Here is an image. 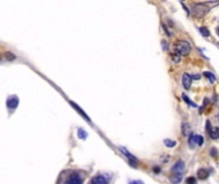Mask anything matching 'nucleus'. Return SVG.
<instances>
[{
    "label": "nucleus",
    "instance_id": "20",
    "mask_svg": "<svg viewBox=\"0 0 219 184\" xmlns=\"http://www.w3.org/2000/svg\"><path fill=\"white\" fill-rule=\"evenodd\" d=\"M195 182H196V180H195L194 178H188V179H187V183H195Z\"/></svg>",
    "mask_w": 219,
    "mask_h": 184
},
{
    "label": "nucleus",
    "instance_id": "3",
    "mask_svg": "<svg viewBox=\"0 0 219 184\" xmlns=\"http://www.w3.org/2000/svg\"><path fill=\"white\" fill-rule=\"evenodd\" d=\"M84 182V178H82L79 174H72L69 178L67 179V184H81Z\"/></svg>",
    "mask_w": 219,
    "mask_h": 184
},
{
    "label": "nucleus",
    "instance_id": "4",
    "mask_svg": "<svg viewBox=\"0 0 219 184\" xmlns=\"http://www.w3.org/2000/svg\"><path fill=\"white\" fill-rule=\"evenodd\" d=\"M202 143H204V138H202L201 136H197V134L191 136V138H190V145H191V147H194V145L201 146Z\"/></svg>",
    "mask_w": 219,
    "mask_h": 184
},
{
    "label": "nucleus",
    "instance_id": "8",
    "mask_svg": "<svg viewBox=\"0 0 219 184\" xmlns=\"http://www.w3.org/2000/svg\"><path fill=\"white\" fill-rule=\"evenodd\" d=\"M183 169H185L183 162H182V161H178V162H177V164L173 166V173H176V174H177V172H178V173H182Z\"/></svg>",
    "mask_w": 219,
    "mask_h": 184
},
{
    "label": "nucleus",
    "instance_id": "13",
    "mask_svg": "<svg viewBox=\"0 0 219 184\" xmlns=\"http://www.w3.org/2000/svg\"><path fill=\"white\" fill-rule=\"evenodd\" d=\"M77 132H78V137H79L81 139H86V138H87V133L85 132V129H82V128H79V129H78Z\"/></svg>",
    "mask_w": 219,
    "mask_h": 184
},
{
    "label": "nucleus",
    "instance_id": "1",
    "mask_svg": "<svg viewBox=\"0 0 219 184\" xmlns=\"http://www.w3.org/2000/svg\"><path fill=\"white\" fill-rule=\"evenodd\" d=\"M176 51H178L181 55H187L191 51V45L187 41H178L176 44Z\"/></svg>",
    "mask_w": 219,
    "mask_h": 184
},
{
    "label": "nucleus",
    "instance_id": "11",
    "mask_svg": "<svg viewBox=\"0 0 219 184\" xmlns=\"http://www.w3.org/2000/svg\"><path fill=\"white\" fill-rule=\"evenodd\" d=\"M197 175H199L200 179H206L208 178V170H205V169H199Z\"/></svg>",
    "mask_w": 219,
    "mask_h": 184
},
{
    "label": "nucleus",
    "instance_id": "22",
    "mask_svg": "<svg viewBox=\"0 0 219 184\" xmlns=\"http://www.w3.org/2000/svg\"><path fill=\"white\" fill-rule=\"evenodd\" d=\"M218 118H219V117H218Z\"/></svg>",
    "mask_w": 219,
    "mask_h": 184
},
{
    "label": "nucleus",
    "instance_id": "5",
    "mask_svg": "<svg viewBox=\"0 0 219 184\" xmlns=\"http://www.w3.org/2000/svg\"><path fill=\"white\" fill-rule=\"evenodd\" d=\"M194 10H195V16L196 17H202L204 14H206L208 13V8L206 7H204V5H196L195 8H194Z\"/></svg>",
    "mask_w": 219,
    "mask_h": 184
},
{
    "label": "nucleus",
    "instance_id": "7",
    "mask_svg": "<svg viewBox=\"0 0 219 184\" xmlns=\"http://www.w3.org/2000/svg\"><path fill=\"white\" fill-rule=\"evenodd\" d=\"M206 127H208V131H209V133H210V137H211L213 139H218V138H219V128H213V129H210V123H209V122H208Z\"/></svg>",
    "mask_w": 219,
    "mask_h": 184
},
{
    "label": "nucleus",
    "instance_id": "19",
    "mask_svg": "<svg viewBox=\"0 0 219 184\" xmlns=\"http://www.w3.org/2000/svg\"><path fill=\"white\" fill-rule=\"evenodd\" d=\"M210 153H211L213 157H216V150H215V148H211V150H210Z\"/></svg>",
    "mask_w": 219,
    "mask_h": 184
},
{
    "label": "nucleus",
    "instance_id": "15",
    "mask_svg": "<svg viewBox=\"0 0 219 184\" xmlns=\"http://www.w3.org/2000/svg\"><path fill=\"white\" fill-rule=\"evenodd\" d=\"M199 31H200V33H201L202 36H205V37H208V36L210 35V33H209V31H208L205 27H200V30H199Z\"/></svg>",
    "mask_w": 219,
    "mask_h": 184
},
{
    "label": "nucleus",
    "instance_id": "10",
    "mask_svg": "<svg viewBox=\"0 0 219 184\" xmlns=\"http://www.w3.org/2000/svg\"><path fill=\"white\" fill-rule=\"evenodd\" d=\"M71 105H72V106H73V107H74V109H76V110H77V111L79 112V114H81L82 117H84V118L86 119V120H89V122H90V118H89V117H87V115L85 114V112H84V110H82V109H79V107H78V106H77V105H76V104H74L73 101H71Z\"/></svg>",
    "mask_w": 219,
    "mask_h": 184
},
{
    "label": "nucleus",
    "instance_id": "2",
    "mask_svg": "<svg viewBox=\"0 0 219 184\" xmlns=\"http://www.w3.org/2000/svg\"><path fill=\"white\" fill-rule=\"evenodd\" d=\"M19 105V98L16 96V95H12L8 97L7 100V107L9 111H14L17 109V106Z\"/></svg>",
    "mask_w": 219,
    "mask_h": 184
},
{
    "label": "nucleus",
    "instance_id": "14",
    "mask_svg": "<svg viewBox=\"0 0 219 184\" xmlns=\"http://www.w3.org/2000/svg\"><path fill=\"white\" fill-rule=\"evenodd\" d=\"M205 77H206L208 79H210V82H211V83H214V82H215V77L213 76V73H211V72H205Z\"/></svg>",
    "mask_w": 219,
    "mask_h": 184
},
{
    "label": "nucleus",
    "instance_id": "9",
    "mask_svg": "<svg viewBox=\"0 0 219 184\" xmlns=\"http://www.w3.org/2000/svg\"><path fill=\"white\" fill-rule=\"evenodd\" d=\"M91 183H96V184H106V183H108V179L104 178V177H101V175H99V177H95V178L91 180Z\"/></svg>",
    "mask_w": 219,
    "mask_h": 184
},
{
    "label": "nucleus",
    "instance_id": "6",
    "mask_svg": "<svg viewBox=\"0 0 219 184\" xmlns=\"http://www.w3.org/2000/svg\"><path fill=\"white\" fill-rule=\"evenodd\" d=\"M182 83H183V87L186 90H188L191 87V83H192V77H191L188 73H185L183 77H182Z\"/></svg>",
    "mask_w": 219,
    "mask_h": 184
},
{
    "label": "nucleus",
    "instance_id": "21",
    "mask_svg": "<svg viewBox=\"0 0 219 184\" xmlns=\"http://www.w3.org/2000/svg\"><path fill=\"white\" fill-rule=\"evenodd\" d=\"M216 33H218V36H219V27H218V30H216Z\"/></svg>",
    "mask_w": 219,
    "mask_h": 184
},
{
    "label": "nucleus",
    "instance_id": "16",
    "mask_svg": "<svg viewBox=\"0 0 219 184\" xmlns=\"http://www.w3.org/2000/svg\"><path fill=\"white\" fill-rule=\"evenodd\" d=\"M172 56H173V60H174L176 63H178V62H180V59H181V56H180V52H178V51L173 52V54H172Z\"/></svg>",
    "mask_w": 219,
    "mask_h": 184
},
{
    "label": "nucleus",
    "instance_id": "17",
    "mask_svg": "<svg viewBox=\"0 0 219 184\" xmlns=\"http://www.w3.org/2000/svg\"><path fill=\"white\" fill-rule=\"evenodd\" d=\"M164 142H166V146H168V147H174L176 146V142L172 139H166Z\"/></svg>",
    "mask_w": 219,
    "mask_h": 184
},
{
    "label": "nucleus",
    "instance_id": "18",
    "mask_svg": "<svg viewBox=\"0 0 219 184\" xmlns=\"http://www.w3.org/2000/svg\"><path fill=\"white\" fill-rule=\"evenodd\" d=\"M182 97H183V100H185V101H186V102H187V104H190V105H191V106H194V107H196V105H195V104H194V102H192V101H191V100H190V98H188V97H187V96H186V95H183V96H182Z\"/></svg>",
    "mask_w": 219,
    "mask_h": 184
},
{
    "label": "nucleus",
    "instance_id": "12",
    "mask_svg": "<svg viewBox=\"0 0 219 184\" xmlns=\"http://www.w3.org/2000/svg\"><path fill=\"white\" fill-rule=\"evenodd\" d=\"M182 132H183V134H185V136L191 134V133H190V132H191V129H190V127H187V123H183V124H182Z\"/></svg>",
    "mask_w": 219,
    "mask_h": 184
}]
</instances>
